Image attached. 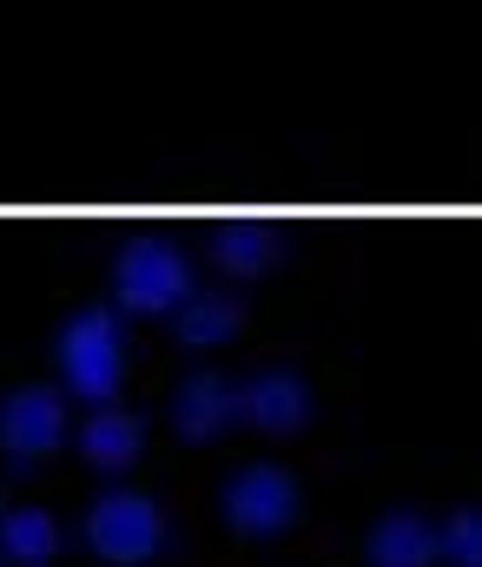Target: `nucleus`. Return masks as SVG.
I'll use <instances>...</instances> for the list:
<instances>
[{
  "label": "nucleus",
  "mask_w": 482,
  "mask_h": 567,
  "mask_svg": "<svg viewBox=\"0 0 482 567\" xmlns=\"http://www.w3.org/2000/svg\"><path fill=\"white\" fill-rule=\"evenodd\" d=\"M252 416H258L265 429H291L298 416H305V403H298L285 383H271V390H258V396H252Z\"/></svg>",
  "instance_id": "obj_7"
},
{
  "label": "nucleus",
  "mask_w": 482,
  "mask_h": 567,
  "mask_svg": "<svg viewBox=\"0 0 482 567\" xmlns=\"http://www.w3.org/2000/svg\"><path fill=\"white\" fill-rule=\"evenodd\" d=\"M133 449H140V429L126 423V416H100V423L86 429V455L106 462V468H126Z\"/></svg>",
  "instance_id": "obj_6"
},
{
  "label": "nucleus",
  "mask_w": 482,
  "mask_h": 567,
  "mask_svg": "<svg viewBox=\"0 0 482 567\" xmlns=\"http://www.w3.org/2000/svg\"><path fill=\"white\" fill-rule=\"evenodd\" d=\"M291 508H298V488L285 468H238L225 482V522L238 535H278L291 522Z\"/></svg>",
  "instance_id": "obj_2"
},
{
  "label": "nucleus",
  "mask_w": 482,
  "mask_h": 567,
  "mask_svg": "<svg viewBox=\"0 0 482 567\" xmlns=\"http://www.w3.org/2000/svg\"><path fill=\"white\" fill-rule=\"evenodd\" d=\"M0 542H7V555H13V561H47V555L60 548V535H53V515H40V508H20V515H7Z\"/></svg>",
  "instance_id": "obj_5"
},
{
  "label": "nucleus",
  "mask_w": 482,
  "mask_h": 567,
  "mask_svg": "<svg viewBox=\"0 0 482 567\" xmlns=\"http://www.w3.org/2000/svg\"><path fill=\"white\" fill-rule=\"evenodd\" d=\"M86 542H93V555H106L113 567H133L165 542V515L146 495H126V488H120V495H106V502L86 515Z\"/></svg>",
  "instance_id": "obj_1"
},
{
  "label": "nucleus",
  "mask_w": 482,
  "mask_h": 567,
  "mask_svg": "<svg viewBox=\"0 0 482 567\" xmlns=\"http://www.w3.org/2000/svg\"><path fill=\"white\" fill-rule=\"evenodd\" d=\"M66 363H73V383H80L86 396H113V383H120V350H113V323H106V317L80 323V330L66 337Z\"/></svg>",
  "instance_id": "obj_4"
},
{
  "label": "nucleus",
  "mask_w": 482,
  "mask_h": 567,
  "mask_svg": "<svg viewBox=\"0 0 482 567\" xmlns=\"http://www.w3.org/2000/svg\"><path fill=\"white\" fill-rule=\"evenodd\" d=\"M0 442H7L13 455H40V449H53V442H60V396H47V390H20V396H7V410H0Z\"/></svg>",
  "instance_id": "obj_3"
}]
</instances>
